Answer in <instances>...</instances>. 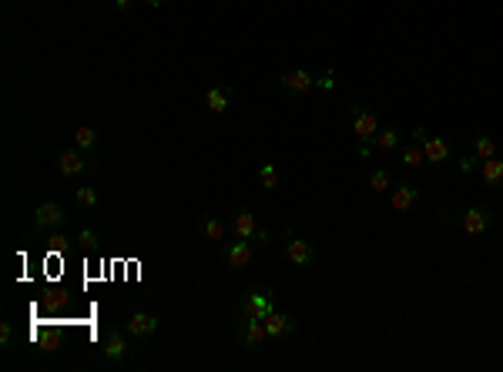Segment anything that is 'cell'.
I'll return each mask as SVG.
<instances>
[{
	"label": "cell",
	"instance_id": "cell-1",
	"mask_svg": "<svg viewBox=\"0 0 503 372\" xmlns=\"http://www.w3.org/2000/svg\"><path fill=\"white\" fill-rule=\"evenodd\" d=\"M275 312V302H272V289H252L245 302H242V316L245 318H269Z\"/></svg>",
	"mask_w": 503,
	"mask_h": 372
},
{
	"label": "cell",
	"instance_id": "cell-2",
	"mask_svg": "<svg viewBox=\"0 0 503 372\" xmlns=\"http://www.w3.org/2000/svg\"><path fill=\"white\" fill-rule=\"evenodd\" d=\"M349 121H352V134H356L359 141H372V138H376V131H379L376 114L366 111L363 104H352V108H349Z\"/></svg>",
	"mask_w": 503,
	"mask_h": 372
},
{
	"label": "cell",
	"instance_id": "cell-3",
	"mask_svg": "<svg viewBox=\"0 0 503 372\" xmlns=\"http://www.w3.org/2000/svg\"><path fill=\"white\" fill-rule=\"evenodd\" d=\"M493 225V208L490 205H473L463 211V232L466 235H484Z\"/></svg>",
	"mask_w": 503,
	"mask_h": 372
},
{
	"label": "cell",
	"instance_id": "cell-4",
	"mask_svg": "<svg viewBox=\"0 0 503 372\" xmlns=\"http://www.w3.org/2000/svg\"><path fill=\"white\" fill-rule=\"evenodd\" d=\"M64 208L58 205V202H44V205L34 208V228L38 232H47V228H60L64 225Z\"/></svg>",
	"mask_w": 503,
	"mask_h": 372
},
{
	"label": "cell",
	"instance_id": "cell-5",
	"mask_svg": "<svg viewBox=\"0 0 503 372\" xmlns=\"http://www.w3.org/2000/svg\"><path fill=\"white\" fill-rule=\"evenodd\" d=\"M238 339H242V346L245 349H258L269 332H265V318H245L242 325H238Z\"/></svg>",
	"mask_w": 503,
	"mask_h": 372
},
{
	"label": "cell",
	"instance_id": "cell-6",
	"mask_svg": "<svg viewBox=\"0 0 503 372\" xmlns=\"http://www.w3.org/2000/svg\"><path fill=\"white\" fill-rule=\"evenodd\" d=\"M286 259H289L292 265H299V268H306V265H312V261H315V248H312L306 238H299V235H292V232H289Z\"/></svg>",
	"mask_w": 503,
	"mask_h": 372
},
{
	"label": "cell",
	"instance_id": "cell-7",
	"mask_svg": "<svg viewBox=\"0 0 503 372\" xmlns=\"http://www.w3.org/2000/svg\"><path fill=\"white\" fill-rule=\"evenodd\" d=\"M101 355L108 362H121L128 355V335L121 332V329H111V332L104 335V342H101Z\"/></svg>",
	"mask_w": 503,
	"mask_h": 372
},
{
	"label": "cell",
	"instance_id": "cell-8",
	"mask_svg": "<svg viewBox=\"0 0 503 372\" xmlns=\"http://www.w3.org/2000/svg\"><path fill=\"white\" fill-rule=\"evenodd\" d=\"M158 325H161V322H158L151 312H131V316H128V335H131V339H148V335L158 332Z\"/></svg>",
	"mask_w": 503,
	"mask_h": 372
},
{
	"label": "cell",
	"instance_id": "cell-9",
	"mask_svg": "<svg viewBox=\"0 0 503 372\" xmlns=\"http://www.w3.org/2000/svg\"><path fill=\"white\" fill-rule=\"evenodd\" d=\"M252 259H255V252H252V242L249 238H238V242L225 245V261H229V268H245V265H252Z\"/></svg>",
	"mask_w": 503,
	"mask_h": 372
},
{
	"label": "cell",
	"instance_id": "cell-10",
	"mask_svg": "<svg viewBox=\"0 0 503 372\" xmlns=\"http://www.w3.org/2000/svg\"><path fill=\"white\" fill-rule=\"evenodd\" d=\"M295 329H299V322H295V316H289V312H272V316L265 318L269 339H286V335H292Z\"/></svg>",
	"mask_w": 503,
	"mask_h": 372
},
{
	"label": "cell",
	"instance_id": "cell-11",
	"mask_svg": "<svg viewBox=\"0 0 503 372\" xmlns=\"http://www.w3.org/2000/svg\"><path fill=\"white\" fill-rule=\"evenodd\" d=\"M416 202H420V188L409 185V181H399V185L393 188V195H389V205L396 208V211H409Z\"/></svg>",
	"mask_w": 503,
	"mask_h": 372
},
{
	"label": "cell",
	"instance_id": "cell-12",
	"mask_svg": "<svg viewBox=\"0 0 503 372\" xmlns=\"http://www.w3.org/2000/svg\"><path fill=\"white\" fill-rule=\"evenodd\" d=\"M282 91H289V94H306V91H312L315 88V77L309 74V71H289V74H282Z\"/></svg>",
	"mask_w": 503,
	"mask_h": 372
},
{
	"label": "cell",
	"instance_id": "cell-13",
	"mask_svg": "<svg viewBox=\"0 0 503 372\" xmlns=\"http://www.w3.org/2000/svg\"><path fill=\"white\" fill-rule=\"evenodd\" d=\"M232 232L235 238H255V232H258V225H255V215H252V208H235L232 215Z\"/></svg>",
	"mask_w": 503,
	"mask_h": 372
},
{
	"label": "cell",
	"instance_id": "cell-14",
	"mask_svg": "<svg viewBox=\"0 0 503 372\" xmlns=\"http://www.w3.org/2000/svg\"><path fill=\"white\" fill-rule=\"evenodd\" d=\"M84 168H88V161L81 158L78 148H67V151H60V154H58V171H60V175L74 178V175H81Z\"/></svg>",
	"mask_w": 503,
	"mask_h": 372
},
{
	"label": "cell",
	"instance_id": "cell-15",
	"mask_svg": "<svg viewBox=\"0 0 503 372\" xmlns=\"http://www.w3.org/2000/svg\"><path fill=\"white\" fill-rule=\"evenodd\" d=\"M205 104L212 114H225L229 104H232V88H208L205 91Z\"/></svg>",
	"mask_w": 503,
	"mask_h": 372
},
{
	"label": "cell",
	"instance_id": "cell-16",
	"mask_svg": "<svg viewBox=\"0 0 503 372\" xmlns=\"http://www.w3.org/2000/svg\"><path fill=\"white\" fill-rule=\"evenodd\" d=\"M423 154H426V165H443L446 158H450V145H446L443 138H426V145H423Z\"/></svg>",
	"mask_w": 503,
	"mask_h": 372
},
{
	"label": "cell",
	"instance_id": "cell-17",
	"mask_svg": "<svg viewBox=\"0 0 503 372\" xmlns=\"http://www.w3.org/2000/svg\"><path fill=\"white\" fill-rule=\"evenodd\" d=\"M480 178H484L486 188H497L503 185V161L493 154V158H486L484 165H480Z\"/></svg>",
	"mask_w": 503,
	"mask_h": 372
},
{
	"label": "cell",
	"instance_id": "cell-18",
	"mask_svg": "<svg viewBox=\"0 0 503 372\" xmlns=\"http://www.w3.org/2000/svg\"><path fill=\"white\" fill-rule=\"evenodd\" d=\"M198 232H201L208 242H222V238H225V222L215 218V215H205V218L198 222Z\"/></svg>",
	"mask_w": 503,
	"mask_h": 372
},
{
	"label": "cell",
	"instance_id": "cell-19",
	"mask_svg": "<svg viewBox=\"0 0 503 372\" xmlns=\"http://www.w3.org/2000/svg\"><path fill=\"white\" fill-rule=\"evenodd\" d=\"M74 148L84 151V154H91V151L97 148V134H94V128H88V124L74 128Z\"/></svg>",
	"mask_w": 503,
	"mask_h": 372
},
{
	"label": "cell",
	"instance_id": "cell-20",
	"mask_svg": "<svg viewBox=\"0 0 503 372\" xmlns=\"http://www.w3.org/2000/svg\"><path fill=\"white\" fill-rule=\"evenodd\" d=\"M473 154H477L480 161H486V158H493V154H497V141H493L490 134H477V145H473Z\"/></svg>",
	"mask_w": 503,
	"mask_h": 372
},
{
	"label": "cell",
	"instance_id": "cell-21",
	"mask_svg": "<svg viewBox=\"0 0 503 372\" xmlns=\"http://www.w3.org/2000/svg\"><path fill=\"white\" fill-rule=\"evenodd\" d=\"M369 188H372L376 195H383V191H389V188H393V178H389L386 168H376V171L369 175Z\"/></svg>",
	"mask_w": 503,
	"mask_h": 372
},
{
	"label": "cell",
	"instance_id": "cell-22",
	"mask_svg": "<svg viewBox=\"0 0 503 372\" xmlns=\"http://www.w3.org/2000/svg\"><path fill=\"white\" fill-rule=\"evenodd\" d=\"M399 158H403V165L406 168H423V161H426V154H423L420 145H406V148L399 151Z\"/></svg>",
	"mask_w": 503,
	"mask_h": 372
},
{
	"label": "cell",
	"instance_id": "cell-23",
	"mask_svg": "<svg viewBox=\"0 0 503 372\" xmlns=\"http://www.w3.org/2000/svg\"><path fill=\"white\" fill-rule=\"evenodd\" d=\"M372 145H376V148H383V151H396L399 148V134H396V131H376V138H372Z\"/></svg>",
	"mask_w": 503,
	"mask_h": 372
},
{
	"label": "cell",
	"instance_id": "cell-24",
	"mask_svg": "<svg viewBox=\"0 0 503 372\" xmlns=\"http://www.w3.org/2000/svg\"><path fill=\"white\" fill-rule=\"evenodd\" d=\"M74 202H78L81 208H88V211H94V208H97V191H94V188H88V185L74 188Z\"/></svg>",
	"mask_w": 503,
	"mask_h": 372
},
{
	"label": "cell",
	"instance_id": "cell-25",
	"mask_svg": "<svg viewBox=\"0 0 503 372\" xmlns=\"http://www.w3.org/2000/svg\"><path fill=\"white\" fill-rule=\"evenodd\" d=\"M258 181H262V188H265V191H275V188H279V168H275V165H262V168H258Z\"/></svg>",
	"mask_w": 503,
	"mask_h": 372
},
{
	"label": "cell",
	"instance_id": "cell-26",
	"mask_svg": "<svg viewBox=\"0 0 503 372\" xmlns=\"http://www.w3.org/2000/svg\"><path fill=\"white\" fill-rule=\"evenodd\" d=\"M78 242L84 245V248H94V245L101 242V238H97L94 228H81V232H78Z\"/></svg>",
	"mask_w": 503,
	"mask_h": 372
},
{
	"label": "cell",
	"instance_id": "cell-27",
	"mask_svg": "<svg viewBox=\"0 0 503 372\" xmlns=\"http://www.w3.org/2000/svg\"><path fill=\"white\" fill-rule=\"evenodd\" d=\"M10 339H14V325H10V322H0V346H10Z\"/></svg>",
	"mask_w": 503,
	"mask_h": 372
},
{
	"label": "cell",
	"instance_id": "cell-28",
	"mask_svg": "<svg viewBox=\"0 0 503 372\" xmlns=\"http://www.w3.org/2000/svg\"><path fill=\"white\" fill-rule=\"evenodd\" d=\"M460 171H463V175H473V171H477V154H466V158H460Z\"/></svg>",
	"mask_w": 503,
	"mask_h": 372
},
{
	"label": "cell",
	"instance_id": "cell-29",
	"mask_svg": "<svg viewBox=\"0 0 503 372\" xmlns=\"http://www.w3.org/2000/svg\"><path fill=\"white\" fill-rule=\"evenodd\" d=\"M409 138H413V145H420V148H423V145H426V138H429V134H426L423 128H416L413 134H409Z\"/></svg>",
	"mask_w": 503,
	"mask_h": 372
},
{
	"label": "cell",
	"instance_id": "cell-30",
	"mask_svg": "<svg viewBox=\"0 0 503 372\" xmlns=\"http://www.w3.org/2000/svg\"><path fill=\"white\" fill-rule=\"evenodd\" d=\"M359 154H363V158H372V141H363V145H359Z\"/></svg>",
	"mask_w": 503,
	"mask_h": 372
},
{
	"label": "cell",
	"instance_id": "cell-31",
	"mask_svg": "<svg viewBox=\"0 0 503 372\" xmlns=\"http://www.w3.org/2000/svg\"><path fill=\"white\" fill-rule=\"evenodd\" d=\"M252 242L265 245V242H269V232H265V228H258V232H255V238H252Z\"/></svg>",
	"mask_w": 503,
	"mask_h": 372
},
{
	"label": "cell",
	"instance_id": "cell-32",
	"mask_svg": "<svg viewBox=\"0 0 503 372\" xmlns=\"http://www.w3.org/2000/svg\"><path fill=\"white\" fill-rule=\"evenodd\" d=\"M131 3H135V0H115V7H117V10H121V14H124V10H128Z\"/></svg>",
	"mask_w": 503,
	"mask_h": 372
},
{
	"label": "cell",
	"instance_id": "cell-33",
	"mask_svg": "<svg viewBox=\"0 0 503 372\" xmlns=\"http://www.w3.org/2000/svg\"><path fill=\"white\" fill-rule=\"evenodd\" d=\"M145 3H148V7H161L165 0H145Z\"/></svg>",
	"mask_w": 503,
	"mask_h": 372
}]
</instances>
